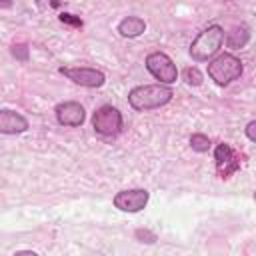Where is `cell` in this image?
Instances as JSON below:
<instances>
[{
    "label": "cell",
    "mask_w": 256,
    "mask_h": 256,
    "mask_svg": "<svg viewBox=\"0 0 256 256\" xmlns=\"http://www.w3.org/2000/svg\"><path fill=\"white\" fill-rule=\"evenodd\" d=\"M174 92L168 84H142L128 92V104L134 110L146 112V110H154L168 104Z\"/></svg>",
    "instance_id": "6da1fadb"
},
{
    "label": "cell",
    "mask_w": 256,
    "mask_h": 256,
    "mask_svg": "<svg viewBox=\"0 0 256 256\" xmlns=\"http://www.w3.org/2000/svg\"><path fill=\"white\" fill-rule=\"evenodd\" d=\"M222 42H224V30H222V26H218V24L208 26L190 44V56H192V60L204 62V60L212 58L220 50Z\"/></svg>",
    "instance_id": "7a4b0ae2"
},
{
    "label": "cell",
    "mask_w": 256,
    "mask_h": 256,
    "mask_svg": "<svg viewBox=\"0 0 256 256\" xmlns=\"http://www.w3.org/2000/svg\"><path fill=\"white\" fill-rule=\"evenodd\" d=\"M242 70H244V68H242V62H240V58H236L234 54H220V56H216V58L208 64V76H210L216 84H220V86L230 84L232 80L240 78Z\"/></svg>",
    "instance_id": "3957f363"
},
{
    "label": "cell",
    "mask_w": 256,
    "mask_h": 256,
    "mask_svg": "<svg viewBox=\"0 0 256 256\" xmlns=\"http://www.w3.org/2000/svg\"><path fill=\"white\" fill-rule=\"evenodd\" d=\"M146 70L160 80V84H174L178 78V68L172 62V58L164 52H150L146 56Z\"/></svg>",
    "instance_id": "277c9868"
},
{
    "label": "cell",
    "mask_w": 256,
    "mask_h": 256,
    "mask_svg": "<svg viewBox=\"0 0 256 256\" xmlns=\"http://www.w3.org/2000/svg\"><path fill=\"white\" fill-rule=\"evenodd\" d=\"M92 126L102 136H116L122 130V114L118 108L104 104L92 114Z\"/></svg>",
    "instance_id": "5b68a950"
},
{
    "label": "cell",
    "mask_w": 256,
    "mask_h": 256,
    "mask_svg": "<svg viewBox=\"0 0 256 256\" xmlns=\"http://www.w3.org/2000/svg\"><path fill=\"white\" fill-rule=\"evenodd\" d=\"M60 74H64L74 84L86 86V88H100L106 82V76L102 70L90 68V66H62Z\"/></svg>",
    "instance_id": "8992f818"
},
{
    "label": "cell",
    "mask_w": 256,
    "mask_h": 256,
    "mask_svg": "<svg viewBox=\"0 0 256 256\" xmlns=\"http://www.w3.org/2000/svg\"><path fill=\"white\" fill-rule=\"evenodd\" d=\"M148 190L144 188H132V190H120L114 196V206L122 212H140L148 204Z\"/></svg>",
    "instance_id": "52a82bcc"
},
{
    "label": "cell",
    "mask_w": 256,
    "mask_h": 256,
    "mask_svg": "<svg viewBox=\"0 0 256 256\" xmlns=\"http://www.w3.org/2000/svg\"><path fill=\"white\" fill-rule=\"evenodd\" d=\"M56 120L58 124L62 126H70V128H76L84 122L86 118V112H84V106L80 102H74V100H68V102H60L56 108Z\"/></svg>",
    "instance_id": "ba28073f"
},
{
    "label": "cell",
    "mask_w": 256,
    "mask_h": 256,
    "mask_svg": "<svg viewBox=\"0 0 256 256\" xmlns=\"http://www.w3.org/2000/svg\"><path fill=\"white\" fill-rule=\"evenodd\" d=\"M214 160H216V168L220 178H228L232 172H236L240 168V160L234 154V150L230 148V144H218L214 150Z\"/></svg>",
    "instance_id": "9c48e42d"
},
{
    "label": "cell",
    "mask_w": 256,
    "mask_h": 256,
    "mask_svg": "<svg viewBox=\"0 0 256 256\" xmlns=\"http://www.w3.org/2000/svg\"><path fill=\"white\" fill-rule=\"evenodd\" d=\"M28 130V120L14 110H0V134H22Z\"/></svg>",
    "instance_id": "30bf717a"
},
{
    "label": "cell",
    "mask_w": 256,
    "mask_h": 256,
    "mask_svg": "<svg viewBox=\"0 0 256 256\" xmlns=\"http://www.w3.org/2000/svg\"><path fill=\"white\" fill-rule=\"evenodd\" d=\"M146 30V22L138 16H126L120 24H118V32L124 38H136Z\"/></svg>",
    "instance_id": "8fae6325"
},
{
    "label": "cell",
    "mask_w": 256,
    "mask_h": 256,
    "mask_svg": "<svg viewBox=\"0 0 256 256\" xmlns=\"http://www.w3.org/2000/svg\"><path fill=\"white\" fill-rule=\"evenodd\" d=\"M248 40H250V32H248L246 26L234 28V30L228 32V36H226V42H228L230 48H242V46L248 44Z\"/></svg>",
    "instance_id": "7c38bea8"
},
{
    "label": "cell",
    "mask_w": 256,
    "mask_h": 256,
    "mask_svg": "<svg viewBox=\"0 0 256 256\" xmlns=\"http://www.w3.org/2000/svg\"><path fill=\"white\" fill-rule=\"evenodd\" d=\"M210 138L206 136V134H200V132H196V134H192L190 136V146H192V150H196V152H208L210 150Z\"/></svg>",
    "instance_id": "4fadbf2b"
},
{
    "label": "cell",
    "mask_w": 256,
    "mask_h": 256,
    "mask_svg": "<svg viewBox=\"0 0 256 256\" xmlns=\"http://www.w3.org/2000/svg\"><path fill=\"white\" fill-rule=\"evenodd\" d=\"M184 80H186V84H190V86H200V84H202V72H200L196 66H188V68L184 70Z\"/></svg>",
    "instance_id": "5bb4252c"
},
{
    "label": "cell",
    "mask_w": 256,
    "mask_h": 256,
    "mask_svg": "<svg viewBox=\"0 0 256 256\" xmlns=\"http://www.w3.org/2000/svg\"><path fill=\"white\" fill-rule=\"evenodd\" d=\"M60 22H64V24H70V26H76V28H82V18H78V16H74V14H68V12H62L60 16Z\"/></svg>",
    "instance_id": "9a60e30c"
},
{
    "label": "cell",
    "mask_w": 256,
    "mask_h": 256,
    "mask_svg": "<svg viewBox=\"0 0 256 256\" xmlns=\"http://www.w3.org/2000/svg\"><path fill=\"white\" fill-rule=\"evenodd\" d=\"M136 238L140 240V242H146V244H152V242H156V234L154 232H150V230H136Z\"/></svg>",
    "instance_id": "2e32d148"
},
{
    "label": "cell",
    "mask_w": 256,
    "mask_h": 256,
    "mask_svg": "<svg viewBox=\"0 0 256 256\" xmlns=\"http://www.w3.org/2000/svg\"><path fill=\"white\" fill-rule=\"evenodd\" d=\"M12 54L18 58V60H28V48L24 44H18V46H12Z\"/></svg>",
    "instance_id": "e0dca14e"
},
{
    "label": "cell",
    "mask_w": 256,
    "mask_h": 256,
    "mask_svg": "<svg viewBox=\"0 0 256 256\" xmlns=\"http://www.w3.org/2000/svg\"><path fill=\"white\" fill-rule=\"evenodd\" d=\"M246 136L250 142H256V120H250L246 124Z\"/></svg>",
    "instance_id": "ac0fdd59"
},
{
    "label": "cell",
    "mask_w": 256,
    "mask_h": 256,
    "mask_svg": "<svg viewBox=\"0 0 256 256\" xmlns=\"http://www.w3.org/2000/svg\"><path fill=\"white\" fill-rule=\"evenodd\" d=\"M12 6V0H0V8H10Z\"/></svg>",
    "instance_id": "d6986e66"
}]
</instances>
